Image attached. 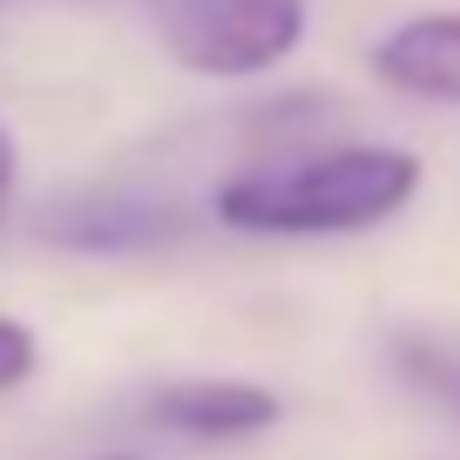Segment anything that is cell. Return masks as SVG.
Returning <instances> with one entry per match:
<instances>
[{"label": "cell", "instance_id": "cell-1", "mask_svg": "<svg viewBox=\"0 0 460 460\" xmlns=\"http://www.w3.org/2000/svg\"><path fill=\"white\" fill-rule=\"evenodd\" d=\"M420 190V156L386 143H352L298 163H264L217 183L210 210L217 224L244 230V237H345V230H373L406 197Z\"/></svg>", "mask_w": 460, "mask_h": 460}, {"label": "cell", "instance_id": "cell-2", "mask_svg": "<svg viewBox=\"0 0 460 460\" xmlns=\"http://www.w3.org/2000/svg\"><path fill=\"white\" fill-rule=\"evenodd\" d=\"M156 34L190 75L244 82L305 41V0H156Z\"/></svg>", "mask_w": 460, "mask_h": 460}, {"label": "cell", "instance_id": "cell-3", "mask_svg": "<svg viewBox=\"0 0 460 460\" xmlns=\"http://www.w3.org/2000/svg\"><path fill=\"white\" fill-rule=\"evenodd\" d=\"M41 230L68 251H156L183 230V217L163 197H136V190H82L61 197L41 217Z\"/></svg>", "mask_w": 460, "mask_h": 460}, {"label": "cell", "instance_id": "cell-4", "mask_svg": "<svg viewBox=\"0 0 460 460\" xmlns=\"http://www.w3.org/2000/svg\"><path fill=\"white\" fill-rule=\"evenodd\" d=\"M149 420L183 440H251V433L278 427V393L251 386V379H176V386L149 393Z\"/></svg>", "mask_w": 460, "mask_h": 460}, {"label": "cell", "instance_id": "cell-5", "mask_svg": "<svg viewBox=\"0 0 460 460\" xmlns=\"http://www.w3.org/2000/svg\"><path fill=\"white\" fill-rule=\"evenodd\" d=\"M373 75L413 102L460 109V14H420L373 48Z\"/></svg>", "mask_w": 460, "mask_h": 460}, {"label": "cell", "instance_id": "cell-6", "mask_svg": "<svg viewBox=\"0 0 460 460\" xmlns=\"http://www.w3.org/2000/svg\"><path fill=\"white\" fill-rule=\"evenodd\" d=\"M393 366H400L406 386H420L433 406H447V413L460 420V345L406 332V339H393Z\"/></svg>", "mask_w": 460, "mask_h": 460}, {"label": "cell", "instance_id": "cell-7", "mask_svg": "<svg viewBox=\"0 0 460 460\" xmlns=\"http://www.w3.org/2000/svg\"><path fill=\"white\" fill-rule=\"evenodd\" d=\"M34 366H41L34 332L21 325V318H0V393H14L21 379H34Z\"/></svg>", "mask_w": 460, "mask_h": 460}, {"label": "cell", "instance_id": "cell-8", "mask_svg": "<svg viewBox=\"0 0 460 460\" xmlns=\"http://www.w3.org/2000/svg\"><path fill=\"white\" fill-rule=\"evenodd\" d=\"M7 203H14V136L0 129V224H7Z\"/></svg>", "mask_w": 460, "mask_h": 460}, {"label": "cell", "instance_id": "cell-9", "mask_svg": "<svg viewBox=\"0 0 460 460\" xmlns=\"http://www.w3.org/2000/svg\"><path fill=\"white\" fill-rule=\"evenodd\" d=\"M102 460H129V454H102Z\"/></svg>", "mask_w": 460, "mask_h": 460}]
</instances>
